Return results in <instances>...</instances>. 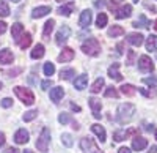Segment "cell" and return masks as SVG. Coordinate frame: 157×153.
I'll return each instance as SVG.
<instances>
[{
    "label": "cell",
    "mask_w": 157,
    "mask_h": 153,
    "mask_svg": "<svg viewBox=\"0 0 157 153\" xmlns=\"http://www.w3.org/2000/svg\"><path fill=\"white\" fill-rule=\"evenodd\" d=\"M94 5H96V8H102L104 5H105V2H104V0H98Z\"/></svg>",
    "instance_id": "obj_49"
},
{
    "label": "cell",
    "mask_w": 157,
    "mask_h": 153,
    "mask_svg": "<svg viewBox=\"0 0 157 153\" xmlns=\"http://www.w3.org/2000/svg\"><path fill=\"white\" fill-rule=\"evenodd\" d=\"M155 141H157V131H155Z\"/></svg>",
    "instance_id": "obj_60"
},
{
    "label": "cell",
    "mask_w": 157,
    "mask_h": 153,
    "mask_svg": "<svg viewBox=\"0 0 157 153\" xmlns=\"http://www.w3.org/2000/svg\"><path fill=\"white\" fill-rule=\"evenodd\" d=\"M132 25H134V27H137V29H138V27H141V29H149V25H151V24H149V21L146 19L145 14H141V16L132 24Z\"/></svg>",
    "instance_id": "obj_25"
},
{
    "label": "cell",
    "mask_w": 157,
    "mask_h": 153,
    "mask_svg": "<svg viewBox=\"0 0 157 153\" xmlns=\"http://www.w3.org/2000/svg\"><path fill=\"white\" fill-rule=\"evenodd\" d=\"M109 76L115 81H123V76L120 74V63H113L109 68Z\"/></svg>",
    "instance_id": "obj_17"
},
{
    "label": "cell",
    "mask_w": 157,
    "mask_h": 153,
    "mask_svg": "<svg viewBox=\"0 0 157 153\" xmlns=\"http://www.w3.org/2000/svg\"><path fill=\"white\" fill-rule=\"evenodd\" d=\"M91 19H93L91 11H90V10H85V11H82V14H80V19H78V25H80L82 29H86L88 25L91 24Z\"/></svg>",
    "instance_id": "obj_8"
},
{
    "label": "cell",
    "mask_w": 157,
    "mask_h": 153,
    "mask_svg": "<svg viewBox=\"0 0 157 153\" xmlns=\"http://www.w3.org/2000/svg\"><path fill=\"white\" fill-rule=\"evenodd\" d=\"M71 109H72V111H77V112H80V107H78L77 104H74V103H71Z\"/></svg>",
    "instance_id": "obj_53"
},
{
    "label": "cell",
    "mask_w": 157,
    "mask_h": 153,
    "mask_svg": "<svg viewBox=\"0 0 157 153\" xmlns=\"http://www.w3.org/2000/svg\"><path fill=\"white\" fill-rule=\"evenodd\" d=\"M104 95H105V98H118V92L115 87H107V90Z\"/></svg>",
    "instance_id": "obj_40"
},
{
    "label": "cell",
    "mask_w": 157,
    "mask_h": 153,
    "mask_svg": "<svg viewBox=\"0 0 157 153\" xmlns=\"http://www.w3.org/2000/svg\"><path fill=\"white\" fill-rule=\"evenodd\" d=\"M54 25H55V21H54V19H49V21L44 24V30H43V38H44V40H49L52 30H54Z\"/></svg>",
    "instance_id": "obj_23"
},
{
    "label": "cell",
    "mask_w": 157,
    "mask_h": 153,
    "mask_svg": "<svg viewBox=\"0 0 157 153\" xmlns=\"http://www.w3.org/2000/svg\"><path fill=\"white\" fill-rule=\"evenodd\" d=\"M11 2H14V3H17V2H21V0H11Z\"/></svg>",
    "instance_id": "obj_58"
},
{
    "label": "cell",
    "mask_w": 157,
    "mask_h": 153,
    "mask_svg": "<svg viewBox=\"0 0 157 153\" xmlns=\"http://www.w3.org/2000/svg\"><path fill=\"white\" fill-rule=\"evenodd\" d=\"M80 147L85 153H102L99 150V147L96 145V142L93 141V139H90V137H83L82 141H80Z\"/></svg>",
    "instance_id": "obj_5"
},
{
    "label": "cell",
    "mask_w": 157,
    "mask_h": 153,
    "mask_svg": "<svg viewBox=\"0 0 157 153\" xmlns=\"http://www.w3.org/2000/svg\"><path fill=\"white\" fill-rule=\"evenodd\" d=\"M145 6H146V8H149V10H151V11H154V13H155V11H157V8H155V6H152V5H151V3H145Z\"/></svg>",
    "instance_id": "obj_52"
},
{
    "label": "cell",
    "mask_w": 157,
    "mask_h": 153,
    "mask_svg": "<svg viewBox=\"0 0 157 153\" xmlns=\"http://www.w3.org/2000/svg\"><path fill=\"white\" fill-rule=\"evenodd\" d=\"M69 36H71V29L68 27V25H63V27L58 30V33H57V44L63 46L64 43L68 41Z\"/></svg>",
    "instance_id": "obj_7"
},
{
    "label": "cell",
    "mask_w": 157,
    "mask_h": 153,
    "mask_svg": "<svg viewBox=\"0 0 157 153\" xmlns=\"http://www.w3.org/2000/svg\"><path fill=\"white\" fill-rule=\"evenodd\" d=\"M2 107H11L13 106V99H10V98H5V99H2Z\"/></svg>",
    "instance_id": "obj_44"
},
{
    "label": "cell",
    "mask_w": 157,
    "mask_h": 153,
    "mask_svg": "<svg viewBox=\"0 0 157 153\" xmlns=\"http://www.w3.org/2000/svg\"><path fill=\"white\" fill-rule=\"evenodd\" d=\"M121 93L126 96H134L137 93V88L130 84H124V85H121Z\"/></svg>",
    "instance_id": "obj_29"
},
{
    "label": "cell",
    "mask_w": 157,
    "mask_h": 153,
    "mask_svg": "<svg viewBox=\"0 0 157 153\" xmlns=\"http://www.w3.org/2000/svg\"><path fill=\"white\" fill-rule=\"evenodd\" d=\"M49 142H50V131H49V128H43L41 134H39L38 141H36L38 150H39V151H47Z\"/></svg>",
    "instance_id": "obj_4"
},
{
    "label": "cell",
    "mask_w": 157,
    "mask_h": 153,
    "mask_svg": "<svg viewBox=\"0 0 157 153\" xmlns=\"http://www.w3.org/2000/svg\"><path fill=\"white\" fill-rule=\"evenodd\" d=\"M13 60H14V55H13L10 49L0 50V63L2 65H10V63H13Z\"/></svg>",
    "instance_id": "obj_11"
},
{
    "label": "cell",
    "mask_w": 157,
    "mask_h": 153,
    "mask_svg": "<svg viewBox=\"0 0 157 153\" xmlns=\"http://www.w3.org/2000/svg\"><path fill=\"white\" fill-rule=\"evenodd\" d=\"M154 29H155V30H157V21H155V22H154Z\"/></svg>",
    "instance_id": "obj_57"
},
{
    "label": "cell",
    "mask_w": 157,
    "mask_h": 153,
    "mask_svg": "<svg viewBox=\"0 0 157 153\" xmlns=\"http://www.w3.org/2000/svg\"><path fill=\"white\" fill-rule=\"evenodd\" d=\"M148 147V139L145 137H134V141H132V148L137 150V151H141L143 148H146Z\"/></svg>",
    "instance_id": "obj_14"
},
{
    "label": "cell",
    "mask_w": 157,
    "mask_h": 153,
    "mask_svg": "<svg viewBox=\"0 0 157 153\" xmlns=\"http://www.w3.org/2000/svg\"><path fill=\"white\" fill-rule=\"evenodd\" d=\"M24 153H33V151H32V150H25Z\"/></svg>",
    "instance_id": "obj_56"
},
{
    "label": "cell",
    "mask_w": 157,
    "mask_h": 153,
    "mask_svg": "<svg viewBox=\"0 0 157 153\" xmlns=\"http://www.w3.org/2000/svg\"><path fill=\"white\" fill-rule=\"evenodd\" d=\"M143 36L141 33H129L127 35V43H130L132 46H141L143 44Z\"/></svg>",
    "instance_id": "obj_15"
},
{
    "label": "cell",
    "mask_w": 157,
    "mask_h": 153,
    "mask_svg": "<svg viewBox=\"0 0 157 153\" xmlns=\"http://www.w3.org/2000/svg\"><path fill=\"white\" fill-rule=\"evenodd\" d=\"M17 44H19V47H21V49H27V47L32 44V35H30V33H25V35H22V36L19 38Z\"/></svg>",
    "instance_id": "obj_24"
},
{
    "label": "cell",
    "mask_w": 157,
    "mask_h": 153,
    "mask_svg": "<svg viewBox=\"0 0 157 153\" xmlns=\"http://www.w3.org/2000/svg\"><path fill=\"white\" fill-rule=\"evenodd\" d=\"M0 16L2 18L10 16V6H8L6 2H3V0H0Z\"/></svg>",
    "instance_id": "obj_33"
},
{
    "label": "cell",
    "mask_w": 157,
    "mask_h": 153,
    "mask_svg": "<svg viewBox=\"0 0 157 153\" xmlns=\"http://www.w3.org/2000/svg\"><path fill=\"white\" fill-rule=\"evenodd\" d=\"M52 85H54V82H52V81H44V82L41 84V88H43V90H47V88L52 87Z\"/></svg>",
    "instance_id": "obj_46"
},
{
    "label": "cell",
    "mask_w": 157,
    "mask_h": 153,
    "mask_svg": "<svg viewBox=\"0 0 157 153\" xmlns=\"http://www.w3.org/2000/svg\"><path fill=\"white\" fill-rule=\"evenodd\" d=\"M5 145V134L3 133H0V147Z\"/></svg>",
    "instance_id": "obj_51"
},
{
    "label": "cell",
    "mask_w": 157,
    "mask_h": 153,
    "mask_svg": "<svg viewBox=\"0 0 157 153\" xmlns=\"http://www.w3.org/2000/svg\"><path fill=\"white\" fill-rule=\"evenodd\" d=\"M123 3V0H109L107 2V6L110 11H116L118 10V5H121Z\"/></svg>",
    "instance_id": "obj_38"
},
{
    "label": "cell",
    "mask_w": 157,
    "mask_h": 153,
    "mask_svg": "<svg viewBox=\"0 0 157 153\" xmlns=\"http://www.w3.org/2000/svg\"><path fill=\"white\" fill-rule=\"evenodd\" d=\"M61 142H63V145L64 147H72V136L71 134H68V133H64L63 136H61Z\"/></svg>",
    "instance_id": "obj_35"
},
{
    "label": "cell",
    "mask_w": 157,
    "mask_h": 153,
    "mask_svg": "<svg viewBox=\"0 0 157 153\" xmlns=\"http://www.w3.org/2000/svg\"><path fill=\"white\" fill-rule=\"evenodd\" d=\"M24 33V25L16 22V24H13V27H11V36L14 38V41H19V38L22 36Z\"/></svg>",
    "instance_id": "obj_16"
},
{
    "label": "cell",
    "mask_w": 157,
    "mask_h": 153,
    "mask_svg": "<svg viewBox=\"0 0 157 153\" xmlns=\"http://www.w3.org/2000/svg\"><path fill=\"white\" fill-rule=\"evenodd\" d=\"M74 8H75V3H74V2H69V3H66V5H63V6L58 8V14H61V16H69L71 13L74 11Z\"/></svg>",
    "instance_id": "obj_22"
},
{
    "label": "cell",
    "mask_w": 157,
    "mask_h": 153,
    "mask_svg": "<svg viewBox=\"0 0 157 153\" xmlns=\"http://www.w3.org/2000/svg\"><path fill=\"white\" fill-rule=\"evenodd\" d=\"M118 153H132V151H130L127 147H121L120 150H118Z\"/></svg>",
    "instance_id": "obj_48"
},
{
    "label": "cell",
    "mask_w": 157,
    "mask_h": 153,
    "mask_svg": "<svg viewBox=\"0 0 157 153\" xmlns=\"http://www.w3.org/2000/svg\"><path fill=\"white\" fill-rule=\"evenodd\" d=\"M140 92L145 96H157V88L155 87H152V90H145V88H141Z\"/></svg>",
    "instance_id": "obj_41"
},
{
    "label": "cell",
    "mask_w": 157,
    "mask_h": 153,
    "mask_svg": "<svg viewBox=\"0 0 157 153\" xmlns=\"http://www.w3.org/2000/svg\"><path fill=\"white\" fill-rule=\"evenodd\" d=\"M138 68L143 73H151V71H154V63L148 55H141L138 58Z\"/></svg>",
    "instance_id": "obj_6"
},
{
    "label": "cell",
    "mask_w": 157,
    "mask_h": 153,
    "mask_svg": "<svg viewBox=\"0 0 157 153\" xmlns=\"http://www.w3.org/2000/svg\"><path fill=\"white\" fill-rule=\"evenodd\" d=\"M58 122L61 123V125H66V123H69V122H72V117L69 115V114H60V117H58Z\"/></svg>",
    "instance_id": "obj_39"
},
{
    "label": "cell",
    "mask_w": 157,
    "mask_h": 153,
    "mask_svg": "<svg viewBox=\"0 0 157 153\" xmlns=\"http://www.w3.org/2000/svg\"><path fill=\"white\" fill-rule=\"evenodd\" d=\"M82 50L85 54L93 55V57L99 55L101 54V44L98 41V38H88V40L82 44Z\"/></svg>",
    "instance_id": "obj_1"
},
{
    "label": "cell",
    "mask_w": 157,
    "mask_h": 153,
    "mask_svg": "<svg viewBox=\"0 0 157 153\" xmlns=\"http://www.w3.org/2000/svg\"><path fill=\"white\" fill-rule=\"evenodd\" d=\"M116 49H118V54H123V49H124V44L123 43H120L116 46Z\"/></svg>",
    "instance_id": "obj_50"
},
{
    "label": "cell",
    "mask_w": 157,
    "mask_h": 153,
    "mask_svg": "<svg viewBox=\"0 0 157 153\" xmlns=\"http://www.w3.org/2000/svg\"><path fill=\"white\" fill-rule=\"evenodd\" d=\"M134 3H138V0H134Z\"/></svg>",
    "instance_id": "obj_59"
},
{
    "label": "cell",
    "mask_w": 157,
    "mask_h": 153,
    "mask_svg": "<svg viewBox=\"0 0 157 153\" xmlns=\"http://www.w3.org/2000/svg\"><path fill=\"white\" fill-rule=\"evenodd\" d=\"M54 73H55V65L54 63H50V62L44 63V74L46 76H52Z\"/></svg>",
    "instance_id": "obj_36"
},
{
    "label": "cell",
    "mask_w": 157,
    "mask_h": 153,
    "mask_svg": "<svg viewBox=\"0 0 157 153\" xmlns=\"http://www.w3.org/2000/svg\"><path fill=\"white\" fill-rule=\"evenodd\" d=\"M113 139L116 142H121V141H124V139H127V134H126L124 130H118V131L113 133Z\"/></svg>",
    "instance_id": "obj_34"
},
{
    "label": "cell",
    "mask_w": 157,
    "mask_h": 153,
    "mask_svg": "<svg viewBox=\"0 0 157 153\" xmlns=\"http://www.w3.org/2000/svg\"><path fill=\"white\" fill-rule=\"evenodd\" d=\"M5 32H6V24L0 21V35H2V33H5Z\"/></svg>",
    "instance_id": "obj_47"
},
{
    "label": "cell",
    "mask_w": 157,
    "mask_h": 153,
    "mask_svg": "<svg viewBox=\"0 0 157 153\" xmlns=\"http://www.w3.org/2000/svg\"><path fill=\"white\" fill-rule=\"evenodd\" d=\"M57 2H63V0H57Z\"/></svg>",
    "instance_id": "obj_62"
},
{
    "label": "cell",
    "mask_w": 157,
    "mask_h": 153,
    "mask_svg": "<svg viewBox=\"0 0 157 153\" xmlns=\"http://www.w3.org/2000/svg\"><path fill=\"white\" fill-rule=\"evenodd\" d=\"M134 60H135V52H134V50H129V54H127V65H132V63H134Z\"/></svg>",
    "instance_id": "obj_42"
},
{
    "label": "cell",
    "mask_w": 157,
    "mask_h": 153,
    "mask_svg": "<svg viewBox=\"0 0 157 153\" xmlns=\"http://www.w3.org/2000/svg\"><path fill=\"white\" fill-rule=\"evenodd\" d=\"M50 11H52V8H50V6H38V8H35V10H33V13H32V18H33V19L43 18V16L49 14Z\"/></svg>",
    "instance_id": "obj_18"
},
{
    "label": "cell",
    "mask_w": 157,
    "mask_h": 153,
    "mask_svg": "<svg viewBox=\"0 0 157 153\" xmlns=\"http://www.w3.org/2000/svg\"><path fill=\"white\" fill-rule=\"evenodd\" d=\"M115 13H116V14H115L116 19H126V18H129L130 14H132V6L126 3V5H123L121 8H118Z\"/></svg>",
    "instance_id": "obj_9"
},
{
    "label": "cell",
    "mask_w": 157,
    "mask_h": 153,
    "mask_svg": "<svg viewBox=\"0 0 157 153\" xmlns=\"http://www.w3.org/2000/svg\"><path fill=\"white\" fill-rule=\"evenodd\" d=\"M88 101H90V107H91V111H93L94 119H101V115H102V114H101V107H102L101 101L96 99V98H90Z\"/></svg>",
    "instance_id": "obj_10"
},
{
    "label": "cell",
    "mask_w": 157,
    "mask_h": 153,
    "mask_svg": "<svg viewBox=\"0 0 157 153\" xmlns=\"http://www.w3.org/2000/svg\"><path fill=\"white\" fill-rule=\"evenodd\" d=\"M102 87H104V79H102V78H98V79H96V82H94L93 85H91L90 90L93 92V93H99Z\"/></svg>",
    "instance_id": "obj_31"
},
{
    "label": "cell",
    "mask_w": 157,
    "mask_h": 153,
    "mask_svg": "<svg viewBox=\"0 0 157 153\" xmlns=\"http://www.w3.org/2000/svg\"><path fill=\"white\" fill-rule=\"evenodd\" d=\"M38 117V111H29L24 114V122H32Z\"/></svg>",
    "instance_id": "obj_37"
},
{
    "label": "cell",
    "mask_w": 157,
    "mask_h": 153,
    "mask_svg": "<svg viewBox=\"0 0 157 153\" xmlns=\"http://www.w3.org/2000/svg\"><path fill=\"white\" fill-rule=\"evenodd\" d=\"M143 82H145V84H148V85H155V82H157V79L154 78V76H151V78H145V79H143Z\"/></svg>",
    "instance_id": "obj_43"
},
{
    "label": "cell",
    "mask_w": 157,
    "mask_h": 153,
    "mask_svg": "<svg viewBox=\"0 0 157 153\" xmlns=\"http://www.w3.org/2000/svg\"><path fill=\"white\" fill-rule=\"evenodd\" d=\"M134 114H135V106L134 104H129V103L121 104L120 107H118V120H120L121 123H126L134 117Z\"/></svg>",
    "instance_id": "obj_2"
},
{
    "label": "cell",
    "mask_w": 157,
    "mask_h": 153,
    "mask_svg": "<svg viewBox=\"0 0 157 153\" xmlns=\"http://www.w3.org/2000/svg\"><path fill=\"white\" fill-rule=\"evenodd\" d=\"M109 36H113V38H116V36H121V35H124V29L121 27V25H112V27L109 29Z\"/></svg>",
    "instance_id": "obj_28"
},
{
    "label": "cell",
    "mask_w": 157,
    "mask_h": 153,
    "mask_svg": "<svg viewBox=\"0 0 157 153\" xmlns=\"http://www.w3.org/2000/svg\"><path fill=\"white\" fill-rule=\"evenodd\" d=\"M63 95H64L63 87H55V88H52V90H50V99L54 101V103H58V101L63 98Z\"/></svg>",
    "instance_id": "obj_20"
},
{
    "label": "cell",
    "mask_w": 157,
    "mask_h": 153,
    "mask_svg": "<svg viewBox=\"0 0 157 153\" xmlns=\"http://www.w3.org/2000/svg\"><path fill=\"white\" fill-rule=\"evenodd\" d=\"M146 49L148 50H157V35H149L146 38Z\"/></svg>",
    "instance_id": "obj_26"
},
{
    "label": "cell",
    "mask_w": 157,
    "mask_h": 153,
    "mask_svg": "<svg viewBox=\"0 0 157 153\" xmlns=\"http://www.w3.org/2000/svg\"><path fill=\"white\" fill-rule=\"evenodd\" d=\"M91 131H93L99 139H101V142H104V141H105V137H107V134H105V130H104V126H101V125H93V126H91Z\"/></svg>",
    "instance_id": "obj_21"
},
{
    "label": "cell",
    "mask_w": 157,
    "mask_h": 153,
    "mask_svg": "<svg viewBox=\"0 0 157 153\" xmlns=\"http://www.w3.org/2000/svg\"><path fill=\"white\" fill-rule=\"evenodd\" d=\"M14 142L16 144H27L29 142V133L25 131L24 128H21V130H17L16 131V134H14Z\"/></svg>",
    "instance_id": "obj_13"
},
{
    "label": "cell",
    "mask_w": 157,
    "mask_h": 153,
    "mask_svg": "<svg viewBox=\"0 0 157 153\" xmlns=\"http://www.w3.org/2000/svg\"><path fill=\"white\" fill-rule=\"evenodd\" d=\"M0 88H2V82H0Z\"/></svg>",
    "instance_id": "obj_61"
},
{
    "label": "cell",
    "mask_w": 157,
    "mask_h": 153,
    "mask_svg": "<svg viewBox=\"0 0 157 153\" xmlns=\"http://www.w3.org/2000/svg\"><path fill=\"white\" fill-rule=\"evenodd\" d=\"M107 14H105V13H99V14H98V18H96V25H98V27L99 29H104V27H105V25H107Z\"/></svg>",
    "instance_id": "obj_30"
},
{
    "label": "cell",
    "mask_w": 157,
    "mask_h": 153,
    "mask_svg": "<svg viewBox=\"0 0 157 153\" xmlns=\"http://www.w3.org/2000/svg\"><path fill=\"white\" fill-rule=\"evenodd\" d=\"M86 84H88V76L86 74L78 76V78H75V81H74V87L77 88V90H83V88H86Z\"/></svg>",
    "instance_id": "obj_19"
},
{
    "label": "cell",
    "mask_w": 157,
    "mask_h": 153,
    "mask_svg": "<svg viewBox=\"0 0 157 153\" xmlns=\"http://www.w3.org/2000/svg\"><path fill=\"white\" fill-rule=\"evenodd\" d=\"M22 70L21 68H16V70H13V71H5V74H8L10 78H14V74H19Z\"/></svg>",
    "instance_id": "obj_45"
},
{
    "label": "cell",
    "mask_w": 157,
    "mask_h": 153,
    "mask_svg": "<svg viewBox=\"0 0 157 153\" xmlns=\"http://www.w3.org/2000/svg\"><path fill=\"white\" fill-rule=\"evenodd\" d=\"M149 153H157V147H155V145H152V147L149 148Z\"/></svg>",
    "instance_id": "obj_55"
},
{
    "label": "cell",
    "mask_w": 157,
    "mask_h": 153,
    "mask_svg": "<svg viewBox=\"0 0 157 153\" xmlns=\"http://www.w3.org/2000/svg\"><path fill=\"white\" fill-rule=\"evenodd\" d=\"M5 153H19V150L17 148H8Z\"/></svg>",
    "instance_id": "obj_54"
},
{
    "label": "cell",
    "mask_w": 157,
    "mask_h": 153,
    "mask_svg": "<svg viewBox=\"0 0 157 153\" xmlns=\"http://www.w3.org/2000/svg\"><path fill=\"white\" fill-rule=\"evenodd\" d=\"M14 93L17 95V98L22 101V103H25L27 106H32L35 103V96L32 93L30 88H24V87H14Z\"/></svg>",
    "instance_id": "obj_3"
},
{
    "label": "cell",
    "mask_w": 157,
    "mask_h": 153,
    "mask_svg": "<svg viewBox=\"0 0 157 153\" xmlns=\"http://www.w3.org/2000/svg\"><path fill=\"white\" fill-rule=\"evenodd\" d=\"M74 76V70L72 68H68V70H61L60 71V79L61 81H68Z\"/></svg>",
    "instance_id": "obj_32"
},
{
    "label": "cell",
    "mask_w": 157,
    "mask_h": 153,
    "mask_svg": "<svg viewBox=\"0 0 157 153\" xmlns=\"http://www.w3.org/2000/svg\"><path fill=\"white\" fill-rule=\"evenodd\" d=\"M32 58H43L44 57V46L43 44H36L35 47H33V50H32Z\"/></svg>",
    "instance_id": "obj_27"
},
{
    "label": "cell",
    "mask_w": 157,
    "mask_h": 153,
    "mask_svg": "<svg viewBox=\"0 0 157 153\" xmlns=\"http://www.w3.org/2000/svg\"><path fill=\"white\" fill-rule=\"evenodd\" d=\"M72 58H74V50H72L71 47H64V49L61 50V54L58 55V62H61V63L71 62Z\"/></svg>",
    "instance_id": "obj_12"
}]
</instances>
